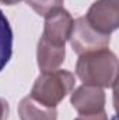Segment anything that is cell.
Masks as SVG:
<instances>
[{"mask_svg": "<svg viewBox=\"0 0 119 120\" xmlns=\"http://www.w3.org/2000/svg\"><path fill=\"white\" fill-rule=\"evenodd\" d=\"M74 82V75L67 70L42 71V74L34 82L30 96L45 106L56 108L64 96L70 94Z\"/></svg>", "mask_w": 119, "mask_h": 120, "instance_id": "2", "label": "cell"}, {"mask_svg": "<svg viewBox=\"0 0 119 120\" xmlns=\"http://www.w3.org/2000/svg\"><path fill=\"white\" fill-rule=\"evenodd\" d=\"M73 17L64 8H56L45 17L42 38L56 46H64L73 28Z\"/></svg>", "mask_w": 119, "mask_h": 120, "instance_id": "5", "label": "cell"}, {"mask_svg": "<svg viewBox=\"0 0 119 120\" xmlns=\"http://www.w3.org/2000/svg\"><path fill=\"white\" fill-rule=\"evenodd\" d=\"M71 105L79 112L83 113H92L102 110L105 106V94L102 88L92 87V85H81L71 94Z\"/></svg>", "mask_w": 119, "mask_h": 120, "instance_id": "6", "label": "cell"}, {"mask_svg": "<svg viewBox=\"0 0 119 120\" xmlns=\"http://www.w3.org/2000/svg\"><path fill=\"white\" fill-rule=\"evenodd\" d=\"M8 117V103L0 98V120H7Z\"/></svg>", "mask_w": 119, "mask_h": 120, "instance_id": "12", "label": "cell"}, {"mask_svg": "<svg viewBox=\"0 0 119 120\" xmlns=\"http://www.w3.org/2000/svg\"><path fill=\"white\" fill-rule=\"evenodd\" d=\"M1 3H4V4H8V6H11V4H16V3H18V1H21V0H0Z\"/></svg>", "mask_w": 119, "mask_h": 120, "instance_id": "13", "label": "cell"}, {"mask_svg": "<svg viewBox=\"0 0 119 120\" xmlns=\"http://www.w3.org/2000/svg\"><path fill=\"white\" fill-rule=\"evenodd\" d=\"M18 115L21 120H56V108L45 106L31 96H25L18 105Z\"/></svg>", "mask_w": 119, "mask_h": 120, "instance_id": "8", "label": "cell"}, {"mask_svg": "<svg viewBox=\"0 0 119 120\" xmlns=\"http://www.w3.org/2000/svg\"><path fill=\"white\" fill-rule=\"evenodd\" d=\"M64 56H66L64 46L52 45L41 36V39L38 42V50H36L38 67L41 68V71L56 70L63 63Z\"/></svg>", "mask_w": 119, "mask_h": 120, "instance_id": "7", "label": "cell"}, {"mask_svg": "<svg viewBox=\"0 0 119 120\" xmlns=\"http://www.w3.org/2000/svg\"><path fill=\"white\" fill-rule=\"evenodd\" d=\"M84 17L95 31L111 35L119 25V0H98Z\"/></svg>", "mask_w": 119, "mask_h": 120, "instance_id": "4", "label": "cell"}, {"mask_svg": "<svg viewBox=\"0 0 119 120\" xmlns=\"http://www.w3.org/2000/svg\"><path fill=\"white\" fill-rule=\"evenodd\" d=\"M27 4L41 17H46L53 10L62 7L63 0H27Z\"/></svg>", "mask_w": 119, "mask_h": 120, "instance_id": "10", "label": "cell"}, {"mask_svg": "<svg viewBox=\"0 0 119 120\" xmlns=\"http://www.w3.org/2000/svg\"><path fill=\"white\" fill-rule=\"evenodd\" d=\"M76 74L84 82L99 88L115 87L118 77V59L107 49L80 55L76 64Z\"/></svg>", "mask_w": 119, "mask_h": 120, "instance_id": "1", "label": "cell"}, {"mask_svg": "<svg viewBox=\"0 0 119 120\" xmlns=\"http://www.w3.org/2000/svg\"><path fill=\"white\" fill-rule=\"evenodd\" d=\"M13 55V31L8 20L0 10V71L7 66Z\"/></svg>", "mask_w": 119, "mask_h": 120, "instance_id": "9", "label": "cell"}, {"mask_svg": "<svg viewBox=\"0 0 119 120\" xmlns=\"http://www.w3.org/2000/svg\"><path fill=\"white\" fill-rule=\"evenodd\" d=\"M69 41L71 43L73 50L79 55L107 49L111 42L109 35H104L95 31L88 24L86 17H80L73 22Z\"/></svg>", "mask_w": 119, "mask_h": 120, "instance_id": "3", "label": "cell"}, {"mask_svg": "<svg viewBox=\"0 0 119 120\" xmlns=\"http://www.w3.org/2000/svg\"><path fill=\"white\" fill-rule=\"evenodd\" d=\"M74 120H108V116H107V112L102 109V110L92 112V113H83V115H79Z\"/></svg>", "mask_w": 119, "mask_h": 120, "instance_id": "11", "label": "cell"}]
</instances>
